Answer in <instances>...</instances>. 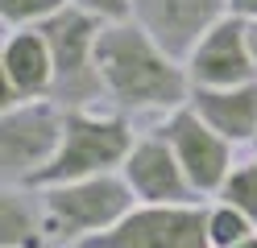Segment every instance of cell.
<instances>
[{
  "mask_svg": "<svg viewBox=\"0 0 257 248\" xmlns=\"http://www.w3.org/2000/svg\"><path fill=\"white\" fill-rule=\"evenodd\" d=\"M104 95L120 112H174L191 99L187 66L154 42L141 21H112L100 33Z\"/></svg>",
  "mask_w": 257,
  "mask_h": 248,
  "instance_id": "obj_1",
  "label": "cell"
},
{
  "mask_svg": "<svg viewBox=\"0 0 257 248\" xmlns=\"http://www.w3.org/2000/svg\"><path fill=\"white\" fill-rule=\"evenodd\" d=\"M133 124L124 120V112H87V108H67V128H62V145L50 157L46 170H38L25 182V190H46L58 182H79L95 174H116L124 157L133 153Z\"/></svg>",
  "mask_w": 257,
  "mask_h": 248,
  "instance_id": "obj_2",
  "label": "cell"
},
{
  "mask_svg": "<svg viewBox=\"0 0 257 248\" xmlns=\"http://www.w3.org/2000/svg\"><path fill=\"white\" fill-rule=\"evenodd\" d=\"M38 194H42L46 236L54 244H83L108 231L112 223H120L137 207V194L128 190L120 170L79 178V182H58V186H46Z\"/></svg>",
  "mask_w": 257,
  "mask_h": 248,
  "instance_id": "obj_3",
  "label": "cell"
},
{
  "mask_svg": "<svg viewBox=\"0 0 257 248\" xmlns=\"http://www.w3.org/2000/svg\"><path fill=\"white\" fill-rule=\"evenodd\" d=\"M108 21L91 17L83 9L67 5L54 13L50 21H42L38 29L50 42V58H54V104L62 108H91L104 95V79H100V33Z\"/></svg>",
  "mask_w": 257,
  "mask_h": 248,
  "instance_id": "obj_4",
  "label": "cell"
},
{
  "mask_svg": "<svg viewBox=\"0 0 257 248\" xmlns=\"http://www.w3.org/2000/svg\"><path fill=\"white\" fill-rule=\"evenodd\" d=\"M67 108L54 99L0 108V174L9 186H25L38 170L50 165V157L62 145Z\"/></svg>",
  "mask_w": 257,
  "mask_h": 248,
  "instance_id": "obj_5",
  "label": "cell"
},
{
  "mask_svg": "<svg viewBox=\"0 0 257 248\" xmlns=\"http://www.w3.org/2000/svg\"><path fill=\"white\" fill-rule=\"evenodd\" d=\"M79 248H212L203 203H137L120 223Z\"/></svg>",
  "mask_w": 257,
  "mask_h": 248,
  "instance_id": "obj_6",
  "label": "cell"
},
{
  "mask_svg": "<svg viewBox=\"0 0 257 248\" xmlns=\"http://www.w3.org/2000/svg\"><path fill=\"white\" fill-rule=\"evenodd\" d=\"M158 132L174 145V153H179V161H183V170H187V178H191V186L199 190V198L220 194L224 178H228L232 165H236V161H232V149H236V145H232L228 137H220V132L207 124L191 104L174 108Z\"/></svg>",
  "mask_w": 257,
  "mask_h": 248,
  "instance_id": "obj_7",
  "label": "cell"
},
{
  "mask_svg": "<svg viewBox=\"0 0 257 248\" xmlns=\"http://www.w3.org/2000/svg\"><path fill=\"white\" fill-rule=\"evenodd\" d=\"M191 87H236V83L257 79V58H253V38L245 17H220V21L195 42V50L183 58Z\"/></svg>",
  "mask_w": 257,
  "mask_h": 248,
  "instance_id": "obj_8",
  "label": "cell"
},
{
  "mask_svg": "<svg viewBox=\"0 0 257 248\" xmlns=\"http://www.w3.org/2000/svg\"><path fill=\"white\" fill-rule=\"evenodd\" d=\"M120 174L128 182V190L137 194V203H199V190L191 186L174 145L158 128L150 137H137Z\"/></svg>",
  "mask_w": 257,
  "mask_h": 248,
  "instance_id": "obj_9",
  "label": "cell"
},
{
  "mask_svg": "<svg viewBox=\"0 0 257 248\" xmlns=\"http://www.w3.org/2000/svg\"><path fill=\"white\" fill-rule=\"evenodd\" d=\"M0 83H5L0 108H17V104L54 95V58H50V42L38 25L9 29L5 46H0Z\"/></svg>",
  "mask_w": 257,
  "mask_h": 248,
  "instance_id": "obj_10",
  "label": "cell"
},
{
  "mask_svg": "<svg viewBox=\"0 0 257 248\" xmlns=\"http://www.w3.org/2000/svg\"><path fill=\"white\" fill-rule=\"evenodd\" d=\"M220 17H228V0H133V21L146 25L154 42L179 62Z\"/></svg>",
  "mask_w": 257,
  "mask_h": 248,
  "instance_id": "obj_11",
  "label": "cell"
},
{
  "mask_svg": "<svg viewBox=\"0 0 257 248\" xmlns=\"http://www.w3.org/2000/svg\"><path fill=\"white\" fill-rule=\"evenodd\" d=\"M187 104L232 145L257 141V79L236 87H191Z\"/></svg>",
  "mask_w": 257,
  "mask_h": 248,
  "instance_id": "obj_12",
  "label": "cell"
},
{
  "mask_svg": "<svg viewBox=\"0 0 257 248\" xmlns=\"http://www.w3.org/2000/svg\"><path fill=\"white\" fill-rule=\"evenodd\" d=\"M46 219L42 203L34 207L25 198V186H5L0 194V248H46Z\"/></svg>",
  "mask_w": 257,
  "mask_h": 248,
  "instance_id": "obj_13",
  "label": "cell"
},
{
  "mask_svg": "<svg viewBox=\"0 0 257 248\" xmlns=\"http://www.w3.org/2000/svg\"><path fill=\"white\" fill-rule=\"evenodd\" d=\"M253 231H257V223L240 207L224 203V198L216 207H207V240H212V248H232L236 240L253 236Z\"/></svg>",
  "mask_w": 257,
  "mask_h": 248,
  "instance_id": "obj_14",
  "label": "cell"
},
{
  "mask_svg": "<svg viewBox=\"0 0 257 248\" xmlns=\"http://www.w3.org/2000/svg\"><path fill=\"white\" fill-rule=\"evenodd\" d=\"M216 198H224V203L240 207V211H245L249 219L257 223V157H253V161H236V165H232V174L224 178V186H220Z\"/></svg>",
  "mask_w": 257,
  "mask_h": 248,
  "instance_id": "obj_15",
  "label": "cell"
},
{
  "mask_svg": "<svg viewBox=\"0 0 257 248\" xmlns=\"http://www.w3.org/2000/svg\"><path fill=\"white\" fill-rule=\"evenodd\" d=\"M71 0H0V21L9 29H29L50 21L54 13H62Z\"/></svg>",
  "mask_w": 257,
  "mask_h": 248,
  "instance_id": "obj_16",
  "label": "cell"
},
{
  "mask_svg": "<svg viewBox=\"0 0 257 248\" xmlns=\"http://www.w3.org/2000/svg\"><path fill=\"white\" fill-rule=\"evenodd\" d=\"M75 9H83L91 17H100V21H128L133 17V0H71Z\"/></svg>",
  "mask_w": 257,
  "mask_h": 248,
  "instance_id": "obj_17",
  "label": "cell"
},
{
  "mask_svg": "<svg viewBox=\"0 0 257 248\" xmlns=\"http://www.w3.org/2000/svg\"><path fill=\"white\" fill-rule=\"evenodd\" d=\"M228 13L245 17V21H257V0H228Z\"/></svg>",
  "mask_w": 257,
  "mask_h": 248,
  "instance_id": "obj_18",
  "label": "cell"
},
{
  "mask_svg": "<svg viewBox=\"0 0 257 248\" xmlns=\"http://www.w3.org/2000/svg\"><path fill=\"white\" fill-rule=\"evenodd\" d=\"M232 248H257V231H253V236H245V240H236Z\"/></svg>",
  "mask_w": 257,
  "mask_h": 248,
  "instance_id": "obj_19",
  "label": "cell"
},
{
  "mask_svg": "<svg viewBox=\"0 0 257 248\" xmlns=\"http://www.w3.org/2000/svg\"><path fill=\"white\" fill-rule=\"evenodd\" d=\"M249 38H253V58H257V21H249Z\"/></svg>",
  "mask_w": 257,
  "mask_h": 248,
  "instance_id": "obj_20",
  "label": "cell"
},
{
  "mask_svg": "<svg viewBox=\"0 0 257 248\" xmlns=\"http://www.w3.org/2000/svg\"><path fill=\"white\" fill-rule=\"evenodd\" d=\"M253 149H257V141H253Z\"/></svg>",
  "mask_w": 257,
  "mask_h": 248,
  "instance_id": "obj_21",
  "label": "cell"
}]
</instances>
